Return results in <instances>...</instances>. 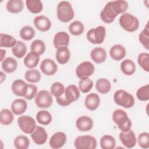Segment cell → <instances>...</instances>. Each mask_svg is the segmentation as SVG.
<instances>
[{
	"mask_svg": "<svg viewBox=\"0 0 149 149\" xmlns=\"http://www.w3.org/2000/svg\"><path fill=\"white\" fill-rule=\"evenodd\" d=\"M56 16L58 20L63 23L72 20L74 16V12L70 2L61 1L57 5Z\"/></svg>",
	"mask_w": 149,
	"mask_h": 149,
	"instance_id": "obj_1",
	"label": "cell"
},
{
	"mask_svg": "<svg viewBox=\"0 0 149 149\" xmlns=\"http://www.w3.org/2000/svg\"><path fill=\"white\" fill-rule=\"evenodd\" d=\"M112 116L113 122L118 125L121 131H127L131 129V120L125 111L117 109L113 112Z\"/></svg>",
	"mask_w": 149,
	"mask_h": 149,
	"instance_id": "obj_2",
	"label": "cell"
},
{
	"mask_svg": "<svg viewBox=\"0 0 149 149\" xmlns=\"http://www.w3.org/2000/svg\"><path fill=\"white\" fill-rule=\"evenodd\" d=\"M119 23L123 29L127 32H134L139 27V20L137 17L130 13H124L119 17Z\"/></svg>",
	"mask_w": 149,
	"mask_h": 149,
	"instance_id": "obj_3",
	"label": "cell"
},
{
	"mask_svg": "<svg viewBox=\"0 0 149 149\" xmlns=\"http://www.w3.org/2000/svg\"><path fill=\"white\" fill-rule=\"evenodd\" d=\"M113 100L115 102L125 108H132L134 104L133 96L123 90H118L114 93Z\"/></svg>",
	"mask_w": 149,
	"mask_h": 149,
	"instance_id": "obj_4",
	"label": "cell"
},
{
	"mask_svg": "<svg viewBox=\"0 0 149 149\" xmlns=\"http://www.w3.org/2000/svg\"><path fill=\"white\" fill-rule=\"evenodd\" d=\"M106 29L103 26H99L95 28L90 29L86 34L87 40L91 44H101L105 38Z\"/></svg>",
	"mask_w": 149,
	"mask_h": 149,
	"instance_id": "obj_5",
	"label": "cell"
},
{
	"mask_svg": "<svg viewBox=\"0 0 149 149\" xmlns=\"http://www.w3.org/2000/svg\"><path fill=\"white\" fill-rule=\"evenodd\" d=\"M74 145L77 149H95L97 147V140L90 135L80 136L76 138Z\"/></svg>",
	"mask_w": 149,
	"mask_h": 149,
	"instance_id": "obj_6",
	"label": "cell"
},
{
	"mask_svg": "<svg viewBox=\"0 0 149 149\" xmlns=\"http://www.w3.org/2000/svg\"><path fill=\"white\" fill-rule=\"evenodd\" d=\"M53 102L52 94L48 91L42 90L37 93L35 97V104L37 107L42 109L49 108Z\"/></svg>",
	"mask_w": 149,
	"mask_h": 149,
	"instance_id": "obj_7",
	"label": "cell"
},
{
	"mask_svg": "<svg viewBox=\"0 0 149 149\" xmlns=\"http://www.w3.org/2000/svg\"><path fill=\"white\" fill-rule=\"evenodd\" d=\"M17 124L20 130L26 134H31L36 127V122L29 115H22L17 118Z\"/></svg>",
	"mask_w": 149,
	"mask_h": 149,
	"instance_id": "obj_8",
	"label": "cell"
},
{
	"mask_svg": "<svg viewBox=\"0 0 149 149\" xmlns=\"http://www.w3.org/2000/svg\"><path fill=\"white\" fill-rule=\"evenodd\" d=\"M95 70L94 65L89 61H84L80 63L76 69L77 77L81 79L87 78L91 76Z\"/></svg>",
	"mask_w": 149,
	"mask_h": 149,
	"instance_id": "obj_9",
	"label": "cell"
},
{
	"mask_svg": "<svg viewBox=\"0 0 149 149\" xmlns=\"http://www.w3.org/2000/svg\"><path fill=\"white\" fill-rule=\"evenodd\" d=\"M119 139L122 144L128 148L134 147L137 143V139L134 132L130 130L127 131H121L119 133Z\"/></svg>",
	"mask_w": 149,
	"mask_h": 149,
	"instance_id": "obj_10",
	"label": "cell"
},
{
	"mask_svg": "<svg viewBox=\"0 0 149 149\" xmlns=\"http://www.w3.org/2000/svg\"><path fill=\"white\" fill-rule=\"evenodd\" d=\"M30 136L34 143L37 145L44 144L48 139V134L45 129L40 126H36Z\"/></svg>",
	"mask_w": 149,
	"mask_h": 149,
	"instance_id": "obj_11",
	"label": "cell"
},
{
	"mask_svg": "<svg viewBox=\"0 0 149 149\" xmlns=\"http://www.w3.org/2000/svg\"><path fill=\"white\" fill-rule=\"evenodd\" d=\"M41 72L47 76H52L56 73L58 66L56 63L51 59L46 58L43 59L40 66Z\"/></svg>",
	"mask_w": 149,
	"mask_h": 149,
	"instance_id": "obj_12",
	"label": "cell"
},
{
	"mask_svg": "<svg viewBox=\"0 0 149 149\" xmlns=\"http://www.w3.org/2000/svg\"><path fill=\"white\" fill-rule=\"evenodd\" d=\"M66 140L67 137L65 133L62 132H57L51 136L49 144L51 148L58 149L65 144Z\"/></svg>",
	"mask_w": 149,
	"mask_h": 149,
	"instance_id": "obj_13",
	"label": "cell"
},
{
	"mask_svg": "<svg viewBox=\"0 0 149 149\" xmlns=\"http://www.w3.org/2000/svg\"><path fill=\"white\" fill-rule=\"evenodd\" d=\"M118 15L114 12L112 8L111 1L108 2L100 12L101 20L106 23H111Z\"/></svg>",
	"mask_w": 149,
	"mask_h": 149,
	"instance_id": "obj_14",
	"label": "cell"
},
{
	"mask_svg": "<svg viewBox=\"0 0 149 149\" xmlns=\"http://www.w3.org/2000/svg\"><path fill=\"white\" fill-rule=\"evenodd\" d=\"M28 84L22 79L14 80L11 86L13 93L19 97H24L27 93Z\"/></svg>",
	"mask_w": 149,
	"mask_h": 149,
	"instance_id": "obj_15",
	"label": "cell"
},
{
	"mask_svg": "<svg viewBox=\"0 0 149 149\" xmlns=\"http://www.w3.org/2000/svg\"><path fill=\"white\" fill-rule=\"evenodd\" d=\"M76 126L80 132H88L93 127V119L88 116H81L76 121Z\"/></svg>",
	"mask_w": 149,
	"mask_h": 149,
	"instance_id": "obj_16",
	"label": "cell"
},
{
	"mask_svg": "<svg viewBox=\"0 0 149 149\" xmlns=\"http://www.w3.org/2000/svg\"><path fill=\"white\" fill-rule=\"evenodd\" d=\"M34 26L41 31H48L51 27V22L48 17L44 15L35 17L33 20Z\"/></svg>",
	"mask_w": 149,
	"mask_h": 149,
	"instance_id": "obj_17",
	"label": "cell"
},
{
	"mask_svg": "<svg viewBox=\"0 0 149 149\" xmlns=\"http://www.w3.org/2000/svg\"><path fill=\"white\" fill-rule=\"evenodd\" d=\"M70 41L69 34L65 31H59L56 33L54 37L53 44L55 48L62 47H68Z\"/></svg>",
	"mask_w": 149,
	"mask_h": 149,
	"instance_id": "obj_18",
	"label": "cell"
},
{
	"mask_svg": "<svg viewBox=\"0 0 149 149\" xmlns=\"http://www.w3.org/2000/svg\"><path fill=\"white\" fill-rule=\"evenodd\" d=\"M100 104V96L94 93L88 94L84 100V105L87 109L90 111L96 110Z\"/></svg>",
	"mask_w": 149,
	"mask_h": 149,
	"instance_id": "obj_19",
	"label": "cell"
},
{
	"mask_svg": "<svg viewBox=\"0 0 149 149\" xmlns=\"http://www.w3.org/2000/svg\"><path fill=\"white\" fill-rule=\"evenodd\" d=\"M80 90L74 84L68 86L65 90L64 96L66 100L72 103L73 101H77L80 97Z\"/></svg>",
	"mask_w": 149,
	"mask_h": 149,
	"instance_id": "obj_20",
	"label": "cell"
},
{
	"mask_svg": "<svg viewBox=\"0 0 149 149\" xmlns=\"http://www.w3.org/2000/svg\"><path fill=\"white\" fill-rule=\"evenodd\" d=\"M126 54L125 48L120 44H116L113 45L109 50V55L112 59L115 61H119L123 59Z\"/></svg>",
	"mask_w": 149,
	"mask_h": 149,
	"instance_id": "obj_21",
	"label": "cell"
},
{
	"mask_svg": "<svg viewBox=\"0 0 149 149\" xmlns=\"http://www.w3.org/2000/svg\"><path fill=\"white\" fill-rule=\"evenodd\" d=\"M55 58L59 64L64 65L66 63L70 58V52L68 47L58 48L56 51Z\"/></svg>",
	"mask_w": 149,
	"mask_h": 149,
	"instance_id": "obj_22",
	"label": "cell"
},
{
	"mask_svg": "<svg viewBox=\"0 0 149 149\" xmlns=\"http://www.w3.org/2000/svg\"><path fill=\"white\" fill-rule=\"evenodd\" d=\"M91 59L96 63H102L105 62L107 58V52L102 47H95L90 52Z\"/></svg>",
	"mask_w": 149,
	"mask_h": 149,
	"instance_id": "obj_23",
	"label": "cell"
},
{
	"mask_svg": "<svg viewBox=\"0 0 149 149\" xmlns=\"http://www.w3.org/2000/svg\"><path fill=\"white\" fill-rule=\"evenodd\" d=\"M27 108V102L21 98L16 99L11 104V110L13 113L16 115H20L24 113Z\"/></svg>",
	"mask_w": 149,
	"mask_h": 149,
	"instance_id": "obj_24",
	"label": "cell"
},
{
	"mask_svg": "<svg viewBox=\"0 0 149 149\" xmlns=\"http://www.w3.org/2000/svg\"><path fill=\"white\" fill-rule=\"evenodd\" d=\"M17 68V61L12 57H7L1 62V68L6 73L14 72Z\"/></svg>",
	"mask_w": 149,
	"mask_h": 149,
	"instance_id": "obj_25",
	"label": "cell"
},
{
	"mask_svg": "<svg viewBox=\"0 0 149 149\" xmlns=\"http://www.w3.org/2000/svg\"><path fill=\"white\" fill-rule=\"evenodd\" d=\"M40 61V55L33 52H29L24 58L23 62L26 67L29 69L36 68Z\"/></svg>",
	"mask_w": 149,
	"mask_h": 149,
	"instance_id": "obj_26",
	"label": "cell"
},
{
	"mask_svg": "<svg viewBox=\"0 0 149 149\" xmlns=\"http://www.w3.org/2000/svg\"><path fill=\"white\" fill-rule=\"evenodd\" d=\"M6 9L11 13H18L24 8V2L22 0H9L6 5Z\"/></svg>",
	"mask_w": 149,
	"mask_h": 149,
	"instance_id": "obj_27",
	"label": "cell"
},
{
	"mask_svg": "<svg viewBox=\"0 0 149 149\" xmlns=\"http://www.w3.org/2000/svg\"><path fill=\"white\" fill-rule=\"evenodd\" d=\"M95 88L99 93L105 94L111 90V84L107 79L100 78L96 81Z\"/></svg>",
	"mask_w": 149,
	"mask_h": 149,
	"instance_id": "obj_28",
	"label": "cell"
},
{
	"mask_svg": "<svg viewBox=\"0 0 149 149\" xmlns=\"http://www.w3.org/2000/svg\"><path fill=\"white\" fill-rule=\"evenodd\" d=\"M120 69L122 73L125 75L130 76L135 72L136 66L134 62L132 59H126L121 62Z\"/></svg>",
	"mask_w": 149,
	"mask_h": 149,
	"instance_id": "obj_29",
	"label": "cell"
},
{
	"mask_svg": "<svg viewBox=\"0 0 149 149\" xmlns=\"http://www.w3.org/2000/svg\"><path fill=\"white\" fill-rule=\"evenodd\" d=\"M27 48L26 44L22 41H17L16 45L12 48V54L17 58H22L27 53Z\"/></svg>",
	"mask_w": 149,
	"mask_h": 149,
	"instance_id": "obj_30",
	"label": "cell"
},
{
	"mask_svg": "<svg viewBox=\"0 0 149 149\" xmlns=\"http://www.w3.org/2000/svg\"><path fill=\"white\" fill-rule=\"evenodd\" d=\"M25 2L28 10L33 14L39 13L42 10V3L40 0H26Z\"/></svg>",
	"mask_w": 149,
	"mask_h": 149,
	"instance_id": "obj_31",
	"label": "cell"
},
{
	"mask_svg": "<svg viewBox=\"0 0 149 149\" xmlns=\"http://www.w3.org/2000/svg\"><path fill=\"white\" fill-rule=\"evenodd\" d=\"M16 40L12 36L1 33L0 47L4 48H13L16 44Z\"/></svg>",
	"mask_w": 149,
	"mask_h": 149,
	"instance_id": "obj_32",
	"label": "cell"
},
{
	"mask_svg": "<svg viewBox=\"0 0 149 149\" xmlns=\"http://www.w3.org/2000/svg\"><path fill=\"white\" fill-rule=\"evenodd\" d=\"M112 8L114 12L118 15L120 13H124L128 8V3L126 1L118 0L111 1Z\"/></svg>",
	"mask_w": 149,
	"mask_h": 149,
	"instance_id": "obj_33",
	"label": "cell"
},
{
	"mask_svg": "<svg viewBox=\"0 0 149 149\" xmlns=\"http://www.w3.org/2000/svg\"><path fill=\"white\" fill-rule=\"evenodd\" d=\"M51 114L46 110L39 111L36 114V120L38 123L42 125H48L52 121Z\"/></svg>",
	"mask_w": 149,
	"mask_h": 149,
	"instance_id": "obj_34",
	"label": "cell"
},
{
	"mask_svg": "<svg viewBox=\"0 0 149 149\" xmlns=\"http://www.w3.org/2000/svg\"><path fill=\"white\" fill-rule=\"evenodd\" d=\"M68 30L71 34L77 36L83 34L84 30V26L81 21L75 20L69 24Z\"/></svg>",
	"mask_w": 149,
	"mask_h": 149,
	"instance_id": "obj_35",
	"label": "cell"
},
{
	"mask_svg": "<svg viewBox=\"0 0 149 149\" xmlns=\"http://www.w3.org/2000/svg\"><path fill=\"white\" fill-rule=\"evenodd\" d=\"M14 119L13 112L9 109H2L0 112V122L3 125H9Z\"/></svg>",
	"mask_w": 149,
	"mask_h": 149,
	"instance_id": "obj_36",
	"label": "cell"
},
{
	"mask_svg": "<svg viewBox=\"0 0 149 149\" xmlns=\"http://www.w3.org/2000/svg\"><path fill=\"white\" fill-rule=\"evenodd\" d=\"M100 146L102 149H113L116 145L114 137L111 135L106 134L101 137L100 141Z\"/></svg>",
	"mask_w": 149,
	"mask_h": 149,
	"instance_id": "obj_37",
	"label": "cell"
},
{
	"mask_svg": "<svg viewBox=\"0 0 149 149\" xmlns=\"http://www.w3.org/2000/svg\"><path fill=\"white\" fill-rule=\"evenodd\" d=\"M40 72L35 69H30L26 72L24 74V78L29 83H36L41 80Z\"/></svg>",
	"mask_w": 149,
	"mask_h": 149,
	"instance_id": "obj_38",
	"label": "cell"
},
{
	"mask_svg": "<svg viewBox=\"0 0 149 149\" xmlns=\"http://www.w3.org/2000/svg\"><path fill=\"white\" fill-rule=\"evenodd\" d=\"M13 146L17 149H27L30 146V140L25 136L19 135L15 139Z\"/></svg>",
	"mask_w": 149,
	"mask_h": 149,
	"instance_id": "obj_39",
	"label": "cell"
},
{
	"mask_svg": "<svg viewBox=\"0 0 149 149\" xmlns=\"http://www.w3.org/2000/svg\"><path fill=\"white\" fill-rule=\"evenodd\" d=\"M34 29L30 26H25L23 27L19 32L20 37L24 41H30L32 40L35 36Z\"/></svg>",
	"mask_w": 149,
	"mask_h": 149,
	"instance_id": "obj_40",
	"label": "cell"
},
{
	"mask_svg": "<svg viewBox=\"0 0 149 149\" xmlns=\"http://www.w3.org/2000/svg\"><path fill=\"white\" fill-rule=\"evenodd\" d=\"M45 48L46 47L44 42L41 40H35L30 45L31 51L35 52L39 55H42L45 52Z\"/></svg>",
	"mask_w": 149,
	"mask_h": 149,
	"instance_id": "obj_41",
	"label": "cell"
},
{
	"mask_svg": "<svg viewBox=\"0 0 149 149\" xmlns=\"http://www.w3.org/2000/svg\"><path fill=\"white\" fill-rule=\"evenodd\" d=\"M137 62L139 66L146 72H149V54L147 52L140 53L137 57Z\"/></svg>",
	"mask_w": 149,
	"mask_h": 149,
	"instance_id": "obj_42",
	"label": "cell"
},
{
	"mask_svg": "<svg viewBox=\"0 0 149 149\" xmlns=\"http://www.w3.org/2000/svg\"><path fill=\"white\" fill-rule=\"evenodd\" d=\"M139 40L143 46L148 50L149 48V29L148 23L146 24L144 29L140 33Z\"/></svg>",
	"mask_w": 149,
	"mask_h": 149,
	"instance_id": "obj_43",
	"label": "cell"
},
{
	"mask_svg": "<svg viewBox=\"0 0 149 149\" xmlns=\"http://www.w3.org/2000/svg\"><path fill=\"white\" fill-rule=\"evenodd\" d=\"M93 86V81L88 77L81 79L79 82V88L83 93H88Z\"/></svg>",
	"mask_w": 149,
	"mask_h": 149,
	"instance_id": "obj_44",
	"label": "cell"
},
{
	"mask_svg": "<svg viewBox=\"0 0 149 149\" xmlns=\"http://www.w3.org/2000/svg\"><path fill=\"white\" fill-rule=\"evenodd\" d=\"M65 88L63 84L60 82H54L52 84L50 88L51 94L57 98L64 94Z\"/></svg>",
	"mask_w": 149,
	"mask_h": 149,
	"instance_id": "obj_45",
	"label": "cell"
},
{
	"mask_svg": "<svg viewBox=\"0 0 149 149\" xmlns=\"http://www.w3.org/2000/svg\"><path fill=\"white\" fill-rule=\"evenodd\" d=\"M136 96L140 101H148L149 100V85L146 84L140 87L136 91Z\"/></svg>",
	"mask_w": 149,
	"mask_h": 149,
	"instance_id": "obj_46",
	"label": "cell"
},
{
	"mask_svg": "<svg viewBox=\"0 0 149 149\" xmlns=\"http://www.w3.org/2000/svg\"><path fill=\"white\" fill-rule=\"evenodd\" d=\"M137 142L139 146L144 149L149 147V133L147 132L141 133L137 138Z\"/></svg>",
	"mask_w": 149,
	"mask_h": 149,
	"instance_id": "obj_47",
	"label": "cell"
},
{
	"mask_svg": "<svg viewBox=\"0 0 149 149\" xmlns=\"http://www.w3.org/2000/svg\"><path fill=\"white\" fill-rule=\"evenodd\" d=\"M37 94V87L36 86L33 84H29L27 90L26 95H24V98H25L26 100H30L36 97V95Z\"/></svg>",
	"mask_w": 149,
	"mask_h": 149,
	"instance_id": "obj_48",
	"label": "cell"
},
{
	"mask_svg": "<svg viewBox=\"0 0 149 149\" xmlns=\"http://www.w3.org/2000/svg\"><path fill=\"white\" fill-rule=\"evenodd\" d=\"M56 101L57 102V103L62 106V107H66L69 105L71 103L69 102V101H68L66 100V99L65 98V96H64V94L63 95H62L61 96L56 98Z\"/></svg>",
	"mask_w": 149,
	"mask_h": 149,
	"instance_id": "obj_49",
	"label": "cell"
},
{
	"mask_svg": "<svg viewBox=\"0 0 149 149\" xmlns=\"http://www.w3.org/2000/svg\"><path fill=\"white\" fill-rule=\"evenodd\" d=\"M0 52H1V62H2L3 60V58H4V56H5V54H6V51L4 50V49H0Z\"/></svg>",
	"mask_w": 149,
	"mask_h": 149,
	"instance_id": "obj_50",
	"label": "cell"
},
{
	"mask_svg": "<svg viewBox=\"0 0 149 149\" xmlns=\"http://www.w3.org/2000/svg\"><path fill=\"white\" fill-rule=\"evenodd\" d=\"M0 83H2L6 79V75L3 72H1V77H0Z\"/></svg>",
	"mask_w": 149,
	"mask_h": 149,
	"instance_id": "obj_51",
	"label": "cell"
}]
</instances>
